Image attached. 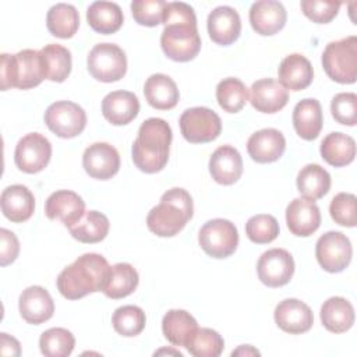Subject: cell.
Instances as JSON below:
<instances>
[{"label":"cell","instance_id":"obj_1","mask_svg":"<svg viewBox=\"0 0 357 357\" xmlns=\"http://www.w3.org/2000/svg\"><path fill=\"white\" fill-rule=\"evenodd\" d=\"M160 46L163 53L174 61H190L201 50V38L197 28L194 8L183 1L166 4Z\"/></svg>","mask_w":357,"mask_h":357},{"label":"cell","instance_id":"obj_2","mask_svg":"<svg viewBox=\"0 0 357 357\" xmlns=\"http://www.w3.org/2000/svg\"><path fill=\"white\" fill-rule=\"evenodd\" d=\"M110 268L103 255L95 252L82 254L59 273L57 289L67 300H78L89 293L102 291Z\"/></svg>","mask_w":357,"mask_h":357},{"label":"cell","instance_id":"obj_3","mask_svg":"<svg viewBox=\"0 0 357 357\" xmlns=\"http://www.w3.org/2000/svg\"><path fill=\"white\" fill-rule=\"evenodd\" d=\"M172 137V128L166 120L159 117L145 120L131 148L134 165L144 173L160 172L169 160Z\"/></svg>","mask_w":357,"mask_h":357},{"label":"cell","instance_id":"obj_4","mask_svg":"<svg viewBox=\"0 0 357 357\" xmlns=\"http://www.w3.org/2000/svg\"><path fill=\"white\" fill-rule=\"evenodd\" d=\"M192 198L184 188L174 187L163 192L160 202L146 216L148 229L159 237L178 234L192 218Z\"/></svg>","mask_w":357,"mask_h":357},{"label":"cell","instance_id":"obj_5","mask_svg":"<svg viewBox=\"0 0 357 357\" xmlns=\"http://www.w3.org/2000/svg\"><path fill=\"white\" fill-rule=\"evenodd\" d=\"M46 78L45 63L40 50L24 49L15 54L0 56V88L31 89Z\"/></svg>","mask_w":357,"mask_h":357},{"label":"cell","instance_id":"obj_6","mask_svg":"<svg viewBox=\"0 0 357 357\" xmlns=\"http://www.w3.org/2000/svg\"><path fill=\"white\" fill-rule=\"evenodd\" d=\"M326 75L339 84H354L357 78V38L354 35L331 42L322 53Z\"/></svg>","mask_w":357,"mask_h":357},{"label":"cell","instance_id":"obj_7","mask_svg":"<svg viewBox=\"0 0 357 357\" xmlns=\"http://www.w3.org/2000/svg\"><path fill=\"white\" fill-rule=\"evenodd\" d=\"M89 74L100 82H116L126 75L127 57L114 43L95 45L86 59Z\"/></svg>","mask_w":357,"mask_h":357},{"label":"cell","instance_id":"obj_8","mask_svg":"<svg viewBox=\"0 0 357 357\" xmlns=\"http://www.w3.org/2000/svg\"><path fill=\"white\" fill-rule=\"evenodd\" d=\"M198 243L205 254L212 258H227L238 245V231L234 223L216 218L208 220L198 233Z\"/></svg>","mask_w":357,"mask_h":357},{"label":"cell","instance_id":"obj_9","mask_svg":"<svg viewBox=\"0 0 357 357\" xmlns=\"http://www.w3.org/2000/svg\"><path fill=\"white\" fill-rule=\"evenodd\" d=\"M180 131L191 144H205L216 139L222 131L220 117L208 107L197 106L180 116Z\"/></svg>","mask_w":357,"mask_h":357},{"label":"cell","instance_id":"obj_10","mask_svg":"<svg viewBox=\"0 0 357 357\" xmlns=\"http://www.w3.org/2000/svg\"><path fill=\"white\" fill-rule=\"evenodd\" d=\"M47 128L60 138H74L86 126L85 110L71 100H57L45 112Z\"/></svg>","mask_w":357,"mask_h":357},{"label":"cell","instance_id":"obj_11","mask_svg":"<svg viewBox=\"0 0 357 357\" xmlns=\"http://www.w3.org/2000/svg\"><path fill=\"white\" fill-rule=\"evenodd\" d=\"M315 255L324 271L337 273L349 266L353 257V247L346 234L326 231L317 241Z\"/></svg>","mask_w":357,"mask_h":357},{"label":"cell","instance_id":"obj_12","mask_svg":"<svg viewBox=\"0 0 357 357\" xmlns=\"http://www.w3.org/2000/svg\"><path fill=\"white\" fill-rule=\"evenodd\" d=\"M50 158L52 144L39 132H29L24 135L14 151L15 166L28 174L42 172L50 162Z\"/></svg>","mask_w":357,"mask_h":357},{"label":"cell","instance_id":"obj_13","mask_svg":"<svg viewBox=\"0 0 357 357\" xmlns=\"http://www.w3.org/2000/svg\"><path fill=\"white\" fill-rule=\"evenodd\" d=\"M258 279L268 287L287 284L294 273V259L284 248H271L265 251L257 264Z\"/></svg>","mask_w":357,"mask_h":357},{"label":"cell","instance_id":"obj_14","mask_svg":"<svg viewBox=\"0 0 357 357\" xmlns=\"http://www.w3.org/2000/svg\"><path fill=\"white\" fill-rule=\"evenodd\" d=\"M82 166L92 178L109 180L120 169V155L113 145L95 142L84 151Z\"/></svg>","mask_w":357,"mask_h":357},{"label":"cell","instance_id":"obj_15","mask_svg":"<svg viewBox=\"0 0 357 357\" xmlns=\"http://www.w3.org/2000/svg\"><path fill=\"white\" fill-rule=\"evenodd\" d=\"M45 213L49 219H59L70 229L85 215V202L71 190H57L47 197Z\"/></svg>","mask_w":357,"mask_h":357},{"label":"cell","instance_id":"obj_16","mask_svg":"<svg viewBox=\"0 0 357 357\" xmlns=\"http://www.w3.org/2000/svg\"><path fill=\"white\" fill-rule=\"evenodd\" d=\"M276 325L291 335L308 332L314 324V314L311 308L298 298H284L280 301L273 312Z\"/></svg>","mask_w":357,"mask_h":357},{"label":"cell","instance_id":"obj_17","mask_svg":"<svg viewBox=\"0 0 357 357\" xmlns=\"http://www.w3.org/2000/svg\"><path fill=\"white\" fill-rule=\"evenodd\" d=\"M206 26L212 42L220 46H227L238 39L241 20L236 8L230 6H219L209 13Z\"/></svg>","mask_w":357,"mask_h":357},{"label":"cell","instance_id":"obj_18","mask_svg":"<svg viewBox=\"0 0 357 357\" xmlns=\"http://www.w3.org/2000/svg\"><path fill=\"white\" fill-rule=\"evenodd\" d=\"M286 223L291 234L298 237L311 236L321 225L318 205L307 198H294L286 208Z\"/></svg>","mask_w":357,"mask_h":357},{"label":"cell","instance_id":"obj_19","mask_svg":"<svg viewBox=\"0 0 357 357\" xmlns=\"http://www.w3.org/2000/svg\"><path fill=\"white\" fill-rule=\"evenodd\" d=\"M18 308L22 319L32 325H40L53 317L54 303L45 287L29 286L20 294Z\"/></svg>","mask_w":357,"mask_h":357},{"label":"cell","instance_id":"obj_20","mask_svg":"<svg viewBox=\"0 0 357 357\" xmlns=\"http://www.w3.org/2000/svg\"><path fill=\"white\" fill-rule=\"evenodd\" d=\"M286 20V8L276 0H259L252 3L250 8V24L262 36H271L279 32L284 26Z\"/></svg>","mask_w":357,"mask_h":357},{"label":"cell","instance_id":"obj_21","mask_svg":"<svg viewBox=\"0 0 357 357\" xmlns=\"http://www.w3.org/2000/svg\"><path fill=\"white\" fill-rule=\"evenodd\" d=\"M286 149L284 135L276 128H262L247 141V151L257 163H271L280 159Z\"/></svg>","mask_w":357,"mask_h":357},{"label":"cell","instance_id":"obj_22","mask_svg":"<svg viewBox=\"0 0 357 357\" xmlns=\"http://www.w3.org/2000/svg\"><path fill=\"white\" fill-rule=\"evenodd\" d=\"M209 173L212 178L222 185L234 184L243 174L240 152L230 145L216 148L209 159Z\"/></svg>","mask_w":357,"mask_h":357},{"label":"cell","instance_id":"obj_23","mask_svg":"<svg viewBox=\"0 0 357 357\" xmlns=\"http://www.w3.org/2000/svg\"><path fill=\"white\" fill-rule=\"evenodd\" d=\"M287 89L273 78L258 79L250 88V102L261 113H276L287 105Z\"/></svg>","mask_w":357,"mask_h":357},{"label":"cell","instance_id":"obj_24","mask_svg":"<svg viewBox=\"0 0 357 357\" xmlns=\"http://www.w3.org/2000/svg\"><path fill=\"white\" fill-rule=\"evenodd\" d=\"M279 84L287 91H303L312 82L314 70L307 57L300 53L286 56L278 68Z\"/></svg>","mask_w":357,"mask_h":357},{"label":"cell","instance_id":"obj_25","mask_svg":"<svg viewBox=\"0 0 357 357\" xmlns=\"http://www.w3.org/2000/svg\"><path fill=\"white\" fill-rule=\"evenodd\" d=\"M139 112V100L130 91H113L102 100V114L113 126H126Z\"/></svg>","mask_w":357,"mask_h":357},{"label":"cell","instance_id":"obj_26","mask_svg":"<svg viewBox=\"0 0 357 357\" xmlns=\"http://www.w3.org/2000/svg\"><path fill=\"white\" fill-rule=\"evenodd\" d=\"M0 205L3 215L8 220L22 223L28 220L35 211V197L28 187L22 184H13L3 190Z\"/></svg>","mask_w":357,"mask_h":357},{"label":"cell","instance_id":"obj_27","mask_svg":"<svg viewBox=\"0 0 357 357\" xmlns=\"http://www.w3.org/2000/svg\"><path fill=\"white\" fill-rule=\"evenodd\" d=\"M322 107L317 99L305 98L294 106L293 126L300 138L305 141L315 139L322 130Z\"/></svg>","mask_w":357,"mask_h":357},{"label":"cell","instance_id":"obj_28","mask_svg":"<svg viewBox=\"0 0 357 357\" xmlns=\"http://www.w3.org/2000/svg\"><path fill=\"white\" fill-rule=\"evenodd\" d=\"M146 102L158 110L173 109L180 98L176 82L166 74H152L144 85Z\"/></svg>","mask_w":357,"mask_h":357},{"label":"cell","instance_id":"obj_29","mask_svg":"<svg viewBox=\"0 0 357 357\" xmlns=\"http://www.w3.org/2000/svg\"><path fill=\"white\" fill-rule=\"evenodd\" d=\"M321 322L332 333H343L354 324V308L344 297H331L321 307Z\"/></svg>","mask_w":357,"mask_h":357},{"label":"cell","instance_id":"obj_30","mask_svg":"<svg viewBox=\"0 0 357 357\" xmlns=\"http://www.w3.org/2000/svg\"><path fill=\"white\" fill-rule=\"evenodd\" d=\"M197 329L195 318L185 310H170L163 315L162 332L174 346L185 347Z\"/></svg>","mask_w":357,"mask_h":357},{"label":"cell","instance_id":"obj_31","mask_svg":"<svg viewBox=\"0 0 357 357\" xmlns=\"http://www.w3.org/2000/svg\"><path fill=\"white\" fill-rule=\"evenodd\" d=\"M322 159L333 167L350 165L356 156V141L344 132H331L321 142Z\"/></svg>","mask_w":357,"mask_h":357},{"label":"cell","instance_id":"obj_32","mask_svg":"<svg viewBox=\"0 0 357 357\" xmlns=\"http://www.w3.org/2000/svg\"><path fill=\"white\" fill-rule=\"evenodd\" d=\"M86 21L95 32L109 35L121 28L124 17L117 3L93 1L86 10Z\"/></svg>","mask_w":357,"mask_h":357},{"label":"cell","instance_id":"obj_33","mask_svg":"<svg viewBox=\"0 0 357 357\" xmlns=\"http://www.w3.org/2000/svg\"><path fill=\"white\" fill-rule=\"evenodd\" d=\"M296 183L303 198L317 201L328 194L331 188V174L322 166L310 163L301 167Z\"/></svg>","mask_w":357,"mask_h":357},{"label":"cell","instance_id":"obj_34","mask_svg":"<svg viewBox=\"0 0 357 357\" xmlns=\"http://www.w3.org/2000/svg\"><path fill=\"white\" fill-rule=\"evenodd\" d=\"M139 282L138 272L128 262H119L110 268L107 282L103 287V294L109 298H124L134 293Z\"/></svg>","mask_w":357,"mask_h":357},{"label":"cell","instance_id":"obj_35","mask_svg":"<svg viewBox=\"0 0 357 357\" xmlns=\"http://www.w3.org/2000/svg\"><path fill=\"white\" fill-rule=\"evenodd\" d=\"M46 26L53 36L68 39L78 31L79 14L73 4L57 3L47 11Z\"/></svg>","mask_w":357,"mask_h":357},{"label":"cell","instance_id":"obj_36","mask_svg":"<svg viewBox=\"0 0 357 357\" xmlns=\"http://www.w3.org/2000/svg\"><path fill=\"white\" fill-rule=\"evenodd\" d=\"M109 219L106 215L98 211H88L78 223L70 227L71 236L85 244H93L102 241L109 233Z\"/></svg>","mask_w":357,"mask_h":357},{"label":"cell","instance_id":"obj_37","mask_svg":"<svg viewBox=\"0 0 357 357\" xmlns=\"http://www.w3.org/2000/svg\"><path fill=\"white\" fill-rule=\"evenodd\" d=\"M46 79L53 82H63L71 73V53L67 47L59 43H49L40 49Z\"/></svg>","mask_w":357,"mask_h":357},{"label":"cell","instance_id":"obj_38","mask_svg":"<svg viewBox=\"0 0 357 357\" xmlns=\"http://www.w3.org/2000/svg\"><path fill=\"white\" fill-rule=\"evenodd\" d=\"M216 100L225 112L237 113L248 100V88L238 78H225L216 86Z\"/></svg>","mask_w":357,"mask_h":357},{"label":"cell","instance_id":"obj_39","mask_svg":"<svg viewBox=\"0 0 357 357\" xmlns=\"http://www.w3.org/2000/svg\"><path fill=\"white\" fill-rule=\"evenodd\" d=\"M75 346L74 335L66 328H50L39 337V347L46 357H67Z\"/></svg>","mask_w":357,"mask_h":357},{"label":"cell","instance_id":"obj_40","mask_svg":"<svg viewBox=\"0 0 357 357\" xmlns=\"http://www.w3.org/2000/svg\"><path fill=\"white\" fill-rule=\"evenodd\" d=\"M112 324L119 335L132 337L144 331L146 317L144 310L138 305H123L113 312Z\"/></svg>","mask_w":357,"mask_h":357},{"label":"cell","instance_id":"obj_41","mask_svg":"<svg viewBox=\"0 0 357 357\" xmlns=\"http://www.w3.org/2000/svg\"><path fill=\"white\" fill-rule=\"evenodd\" d=\"M185 349L195 357H218L225 349V340L211 328H198Z\"/></svg>","mask_w":357,"mask_h":357},{"label":"cell","instance_id":"obj_42","mask_svg":"<svg viewBox=\"0 0 357 357\" xmlns=\"http://www.w3.org/2000/svg\"><path fill=\"white\" fill-rule=\"evenodd\" d=\"M247 237L255 244H268L279 234V223L275 216L259 213L251 216L245 223Z\"/></svg>","mask_w":357,"mask_h":357},{"label":"cell","instance_id":"obj_43","mask_svg":"<svg viewBox=\"0 0 357 357\" xmlns=\"http://www.w3.org/2000/svg\"><path fill=\"white\" fill-rule=\"evenodd\" d=\"M165 0H132L131 13L137 24L144 26H156L163 22Z\"/></svg>","mask_w":357,"mask_h":357},{"label":"cell","instance_id":"obj_44","mask_svg":"<svg viewBox=\"0 0 357 357\" xmlns=\"http://www.w3.org/2000/svg\"><path fill=\"white\" fill-rule=\"evenodd\" d=\"M356 195L350 192L336 194L329 205L331 218L335 223L346 227L356 226Z\"/></svg>","mask_w":357,"mask_h":357},{"label":"cell","instance_id":"obj_45","mask_svg":"<svg viewBox=\"0 0 357 357\" xmlns=\"http://www.w3.org/2000/svg\"><path fill=\"white\" fill-rule=\"evenodd\" d=\"M331 112L333 119L344 126L357 124V95L353 92H340L332 98Z\"/></svg>","mask_w":357,"mask_h":357},{"label":"cell","instance_id":"obj_46","mask_svg":"<svg viewBox=\"0 0 357 357\" xmlns=\"http://www.w3.org/2000/svg\"><path fill=\"white\" fill-rule=\"evenodd\" d=\"M301 11L307 18L317 24L331 22L340 8L337 1H324V0H303L300 3Z\"/></svg>","mask_w":357,"mask_h":357},{"label":"cell","instance_id":"obj_47","mask_svg":"<svg viewBox=\"0 0 357 357\" xmlns=\"http://www.w3.org/2000/svg\"><path fill=\"white\" fill-rule=\"evenodd\" d=\"M20 252V241L8 229H0V265L6 266L14 262Z\"/></svg>","mask_w":357,"mask_h":357},{"label":"cell","instance_id":"obj_48","mask_svg":"<svg viewBox=\"0 0 357 357\" xmlns=\"http://www.w3.org/2000/svg\"><path fill=\"white\" fill-rule=\"evenodd\" d=\"M0 346H1L3 356H20L21 354L20 342L15 337L8 336L4 332L0 333Z\"/></svg>","mask_w":357,"mask_h":357},{"label":"cell","instance_id":"obj_49","mask_svg":"<svg viewBox=\"0 0 357 357\" xmlns=\"http://www.w3.org/2000/svg\"><path fill=\"white\" fill-rule=\"evenodd\" d=\"M231 356L233 357L234 356H259V351L257 349H254L252 346H250V344H243L238 349L233 350Z\"/></svg>","mask_w":357,"mask_h":357}]
</instances>
